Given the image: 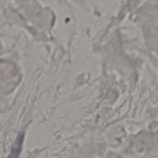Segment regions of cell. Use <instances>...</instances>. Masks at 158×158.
I'll use <instances>...</instances> for the list:
<instances>
[{
    "label": "cell",
    "mask_w": 158,
    "mask_h": 158,
    "mask_svg": "<svg viewBox=\"0 0 158 158\" xmlns=\"http://www.w3.org/2000/svg\"><path fill=\"white\" fill-rule=\"evenodd\" d=\"M25 133L24 132H20L16 138L14 144H13L10 153L7 158H19V155L22 151V144L24 140Z\"/></svg>",
    "instance_id": "obj_1"
}]
</instances>
